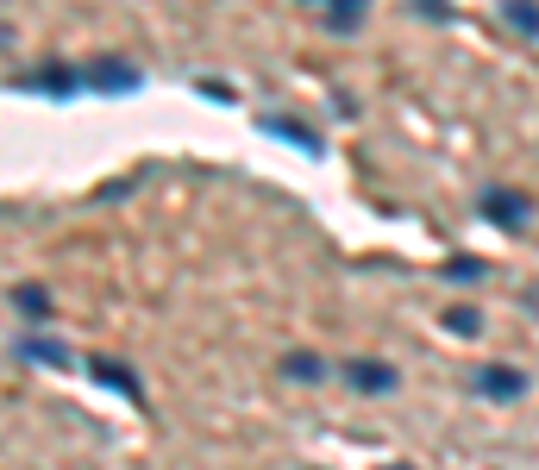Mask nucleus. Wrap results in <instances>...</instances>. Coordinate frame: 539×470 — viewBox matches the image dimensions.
Segmentation results:
<instances>
[{
  "instance_id": "obj_1",
  "label": "nucleus",
  "mask_w": 539,
  "mask_h": 470,
  "mask_svg": "<svg viewBox=\"0 0 539 470\" xmlns=\"http://www.w3.org/2000/svg\"><path fill=\"white\" fill-rule=\"evenodd\" d=\"M82 88H95V94H132V88H138V69H132V63H120V57L82 63Z\"/></svg>"
},
{
  "instance_id": "obj_2",
  "label": "nucleus",
  "mask_w": 539,
  "mask_h": 470,
  "mask_svg": "<svg viewBox=\"0 0 539 470\" xmlns=\"http://www.w3.org/2000/svg\"><path fill=\"white\" fill-rule=\"evenodd\" d=\"M26 94H82V63H51L38 76H19Z\"/></svg>"
},
{
  "instance_id": "obj_3",
  "label": "nucleus",
  "mask_w": 539,
  "mask_h": 470,
  "mask_svg": "<svg viewBox=\"0 0 539 470\" xmlns=\"http://www.w3.org/2000/svg\"><path fill=\"white\" fill-rule=\"evenodd\" d=\"M339 376L358 395H383V389H395V370L389 364H377V358H351V364H339Z\"/></svg>"
},
{
  "instance_id": "obj_4",
  "label": "nucleus",
  "mask_w": 539,
  "mask_h": 470,
  "mask_svg": "<svg viewBox=\"0 0 539 470\" xmlns=\"http://www.w3.org/2000/svg\"><path fill=\"white\" fill-rule=\"evenodd\" d=\"M483 214L496 220V226H508V232H514V226H521V220L533 214V201L521 195V188H489V195H483Z\"/></svg>"
},
{
  "instance_id": "obj_5",
  "label": "nucleus",
  "mask_w": 539,
  "mask_h": 470,
  "mask_svg": "<svg viewBox=\"0 0 539 470\" xmlns=\"http://www.w3.org/2000/svg\"><path fill=\"white\" fill-rule=\"evenodd\" d=\"M477 389L489 395V402H508V395L527 389V370H514V364H483V370H477Z\"/></svg>"
},
{
  "instance_id": "obj_6",
  "label": "nucleus",
  "mask_w": 539,
  "mask_h": 470,
  "mask_svg": "<svg viewBox=\"0 0 539 470\" xmlns=\"http://www.w3.org/2000/svg\"><path fill=\"white\" fill-rule=\"evenodd\" d=\"M13 308L26 314V320H51V295L32 289V282H19V289H13Z\"/></svg>"
},
{
  "instance_id": "obj_7",
  "label": "nucleus",
  "mask_w": 539,
  "mask_h": 470,
  "mask_svg": "<svg viewBox=\"0 0 539 470\" xmlns=\"http://www.w3.org/2000/svg\"><path fill=\"white\" fill-rule=\"evenodd\" d=\"M364 7H370V0H326V26H339V32H358Z\"/></svg>"
},
{
  "instance_id": "obj_8",
  "label": "nucleus",
  "mask_w": 539,
  "mask_h": 470,
  "mask_svg": "<svg viewBox=\"0 0 539 470\" xmlns=\"http://www.w3.org/2000/svg\"><path fill=\"white\" fill-rule=\"evenodd\" d=\"M19 358H32V364H69V345H57V339H19Z\"/></svg>"
},
{
  "instance_id": "obj_9",
  "label": "nucleus",
  "mask_w": 539,
  "mask_h": 470,
  "mask_svg": "<svg viewBox=\"0 0 539 470\" xmlns=\"http://www.w3.org/2000/svg\"><path fill=\"white\" fill-rule=\"evenodd\" d=\"M283 376H289V383H320V358H314V351H289V358H283Z\"/></svg>"
},
{
  "instance_id": "obj_10",
  "label": "nucleus",
  "mask_w": 539,
  "mask_h": 470,
  "mask_svg": "<svg viewBox=\"0 0 539 470\" xmlns=\"http://www.w3.org/2000/svg\"><path fill=\"white\" fill-rule=\"evenodd\" d=\"M88 370H95L101 376V383L107 389H120V395H132V402H138V376H126L120 364H113V358H95V364H88Z\"/></svg>"
},
{
  "instance_id": "obj_11",
  "label": "nucleus",
  "mask_w": 539,
  "mask_h": 470,
  "mask_svg": "<svg viewBox=\"0 0 539 470\" xmlns=\"http://www.w3.org/2000/svg\"><path fill=\"white\" fill-rule=\"evenodd\" d=\"M508 26L539 38V0H508Z\"/></svg>"
},
{
  "instance_id": "obj_12",
  "label": "nucleus",
  "mask_w": 539,
  "mask_h": 470,
  "mask_svg": "<svg viewBox=\"0 0 539 470\" xmlns=\"http://www.w3.org/2000/svg\"><path fill=\"white\" fill-rule=\"evenodd\" d=\"M445 326H452L458 339H471V333H477L483 320H477V308H452V314H445Z\"/></svg>"
},
{
  "instance_id": "obj_13",
  "label": "nucleus",
  "mask_w": 539,
  "mask_h": 470,
  "mask_svg": "<svg viewBox=\"0 0 539 470\" xmlns=\"http://www.w3.org/2000/svg\"><path fill=\"white\" fill-rule=\"evenodd\" d=\"M445 276H452V282H477L483 264H477V257H452V264H445Z\"/></svg>"
},
{
  "instance_id": "obj_14",
  "label": "nucleus",
  "mask_w": 539,
  "mask_h": 470,
  "mask_svg": "<svg viewBox=\"0 0 539 470\" xmlns=\"http://www.w3.org/2000/svg\"><path fill=\"white\" fill-rule=\"evenodd\" d=\"M420 19H452V0H414Z\"/></svg>"
}]
</instances>
